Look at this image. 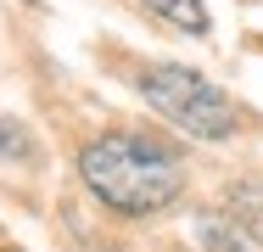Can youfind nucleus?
Returning a JSON list of instances; mask_svg holds the SVG:
<instances>
[{
  "label": "nucleus",
  "instance_id": "obj_1",
  "mask_svg": "<svg viewBox=\"0 0 263 252\" xmlns=\"http://www.w3.org/2000/svg\"><path fill=\"white\" fill-rule=\"evenodd\" d=\"M79 174L90 196L123 213V219H152L174 207L185 191V163L179 151L152 140V135H101L79 151Z\"/></svg>",
  "mask_w": 263,
  "mask_h": 252
},
{
  "label": "nucleus",
  "instance_id": "obj_2",
  "mask_svg": "<svg viewBox=\"0 0 263 252\" xmlns=\"http://www.w3.org/2000/svg\"><path fill=\"white\" fill-rule=\"evenodd\" d=\"M135 84H140V101L168 118L179 135H191V140H230L235 129H241V112H235V101L224 96L213 79H202L196 67H185V62H146L140 73H135Z\"/></svg>",
  "mask_w": 263,
  "mask_h": 252
},
{
  "label": "nucleus",
  "instance_id": "obj_3",
  "mask_svg": "<svg viewBox=\"0 0 263 252\" xmlns=\"http://www.w3.org/2000/svg\"><path fill=\"white\" fill-rule=\"evenodd\" d=\"M140 6L162 23H174L179 34H208V6L202 0H140Z\"/></svg>",
  "mask_w": 263,
  "mask_h": 252
},
{
  "label": "nucleus",
  "instance_id": "obj_4",
  "mask_svg": "<svg viewBox=\"0 0 263 252\" xmlns=\"http://www.w3.org/2000/svg\"><path fill=\"white\" fill-rule=\"evenodd\" d=\"M34 151V140H28V129L17 123V118H0V157H11V163H23Z\"/></svg>",
  "mask_w": 263,
  "mask_h": 252
},
{
  "label": "nucleus",
  "instance_id": "obj_5",
  "mask_svg": "<svg viewBox=\"0 0 263 252\" xmlns=\"http://www.w3.org/2000/svg\"><path fill=\"white\" fill-rule=\"evenodd\" d=\"M202 247L208 252H258V247H247L230 224H208V230H202Z\"/></svg>",
  "mask_w": 263,
  "mask_h": 252
}]
</instances>
